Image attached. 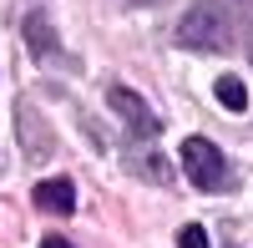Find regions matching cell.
<instances>
[{"label":"cell","instance_id":"1","mask_svg":"<svg viewBox=\"0 0 253 248\" xmlns=\"http://www.w3.org/2000/svg\"><path fill=\"white\" fill-rule=\"evenodd\" d=\"M228 41H233V5H223V0H198L177 20L182 51H223Z\"/></svg>","mask_w":253,"mask_h":248},{"label":"cell","instance_id":"2","mask_svg":"<svg viewBox=\"0 0 253 248\" xmlns=\"http://www.w3.org/2000/svg\"><path fill=\"white\" fill-rule=\"evenodd\" d=\"M182 172H187V182H198L203 193H218L228 182V157L208 137H187L182 142Z\"/></svg>","mask_w":253,"mask_h":248},{"label":"cell","instance_id":"3","mask_svg":"<svg viewBox=\"0 0 253 248\" xmlns=\"http://www.w3.org/2000/svg\"><path fill=\"white\" fill-rule=\"evenodd\" d=\"M107 107L126 117V132L132 137H157L162 132V122L152 117V107H147L137 91H126V86H107Z\"/></svg>","mask_w":253,"mask_h":248},{"label":"cell","instance_id":"4","mask_svg":"<svg viewBox=\"0 0 253 248\" xmlns=\"http://www.w3.org/2000/svg\"><path fill=\"white\" fill-rule=\"evenodd\" d=\"M31 198H36L41 213H71V208H76V188H71L66 177H46V182H36Z\"/></svg>","mask_w":253,"mask_h":248},{"label":"cell","instance_id":"5","mask_svg":"<svg viewBox=\"0 0 253 248\" xmlns=\"http://www.w3.org/2000/svg\"><path fill=\"white\" fill-rule=\"evenodd\" d=\"M26 46H31V56H41V61H46V56H56V31H51V20L46 15H26Z\"/></svg>","mask_w":253,"mask_h":248},{"label":"cell","instance_id":"6","mask_svg":"<svg viewBox=\"0 0 253 248\" xmlns=\"http://www.w3.org/2000/svg\"><path fill=\"white\" fill-rule=\"evenodd\" d=\"M213 96L223 101L228 112H243V107H248V86H243L238 76H218V86H213Z\"/></svg>","mask_w":253,"mask_h":248},{"label":"cell","instance_id":"7","mask_svg":"<svg viewBox=\"0 0 253 248\" xmlns=\"http://www.w3.org/2000/svg\"><path fill=\"white\" fill-rule=\"evenodd\" d=\"M177 248H208V233L198 228V223H187V228L177 233Z\"/></svg>","mask_w":253,"mask_h":248},{"label":"cell","instance_id":"8","mask_svg":"<svg viewBox=\"0 0 253 248\" xmlns=\"http://www.w3.org/2000/svg\"><path fill=\"white\" fill-rule=\"evenodd\" d=\"M41 248H71L66 238H46V243H41Z\"/></svg>","mask_w":253,"mask_h":248},{"label":"cell","instance_id":"9","mask_svg":"<svg viewBox=\"0 0 253 248\" xmlns=\"http://www.w3.org/2000/svg\"><path fill=\"white\" fill-rule=\"evenodd\" d=\"M248 61H253V31H248Z\"/></svg>","mask_w":253,"mask_h":248},{"label":"cell","instance_id":"10","mask_svg":"<svg viewBox=\"0 0 253 248\" xmlns=\"http://www.w3.org/2000/svg\"><path fill=\"white\" fill-rule=\"evenodd\" d=\"M132 5H152V0H132Z\"/></svg>","mask_w":253,"mask_h":248}]
</instances>
